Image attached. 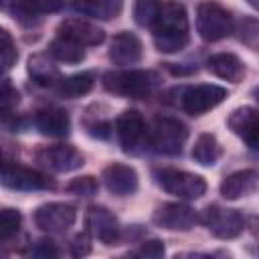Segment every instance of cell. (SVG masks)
Instances as JSON below:
<instances>
[{"instance_id":"cell-1","label":"cell","mask_w":259,"mask_h":259,"mask_svg":"<svg viewBox=\"0 0 259 259\" xmlns=\"http://www.w3.org/2000/svg\"><path fill=\"white\" fill-rule=\"evenodd\" d=\"M154 30V45L162 53L182 51L188 42V16L180 2H162L156 22L150 26Z\"/></svg>"},{"instance_id":"cell-2","label":"cell","mask_w":259,"mask_h":259,"mask_svg":"<svg viewBox=\"0 0 259 259\" xmlns=\"http://www.w3.org/2000/svg\"><path fill=\"white\" fill-rule=\"evenodd\" d=\"M160 83V77L154 71L132 69V71H115L103 77V87L109 93L121 97H146L150 95Z\"/></svg>"},{"instance_id":"cell-3","label":"cell","mask_w":259,"mask_h":259,"mask_svg":"<svg viewBox=\"0 0 259 259\" xmlns=\"http://www.w3.org/2000/svg\"><path fill=\"white\" fill-rule=\"evenodd\" d=\"M188 138V130L182 121L172 119V117H158L154 119L148 142L154 152L166 154V156H176L182 152V146Z\"/></svg>"},{"instance_id":"cell-4","label":"cell","mask_w":259,"mask_h":259,"mask_svg":"<svg viewBox=\"0 0 259 259\" xmlns=\"http://www.w3.org/2000/svg\"><path fill=\"white\" fill-rule=\"evenodd\" d=\"M196 30L200 38L214 42L231 34L233 30V18L231 14L217 2L204 0L196 8Z\"/></svg>"},{"instance_id":"cell-5","label":"cell","mask_w":259,"mask_h":259,"mask_svg":"<svg viewBox=\"0 0 259 259\" xmlns=\"http://www.w3.org/2000/svg\"><path fill=\"white\" fill-rule=\"evenodd\" d=\"M202 223L219 239H235L245 231V217L237 208L210 204L202 212Z\"/></svg>"},{"instance_id":"cell-6","label":"cell","mask_w":259,"mask_h":259,"mask_svg":"<svg viewBox=\"0 0 259 259\" xmlns=\"http://www.w3.org/2000/svg\"><path fill=\"white\" fill-rule=\"evenodd\" d=\"M158 182L168 194H174L178 198H188V200L200 198L206 190L204 178L186 170H172V168L162 170L158 172Z\"/></svg>"},{"instance_id":"cell-7","label":"cell","mask_w":259,"mask_h":259,"mask_svg":"<svg viewBox=\"0 0 259 259\" xmlns=\"http://www.w3.org/2000/svg\"><path fill=\"white\" fill-rule=\"evenodd\" d=\"M227 97V89L219 85H194L188 87L182 95V109L190 115H202L223 103Z\"/></svg>"},{"instance_id":"cell-8","label":"cell","mask_w":259,"mask_h":259,"mask_svg":"<svg viewBox=\"0 0 259 259\" xmlns=\"http://www.w3.org/2000/svg\"><path fill=\"white\" fill-rule=\"evenodd\" d=\"M75 219H77L75 206L65 204V202H47V204H40L34 210L36 227L47 231V233L67 231L69 227H73Z\"/></svg>"},{"instance_id":"cell-9","label":"cell","mask_w":259,"mask_h":259,"mask_svg":"<svg viewBox=\"0 0 259 259\" xmlns=\"http://www.w3.org/2000/svg\"><path fill=\"white\" fill-rule=\"evenodd\" d=\"M36 160L42 162L47 168L55 172H73L83 166V156L75 146L69 144H55L45 146L36 152Z\"/></svg>"},{"instance_id":"cell-10","label":"cell","mask_w":259,"mask_h":259,"mask_svg":"<svg viewBox=\"0 0 259 259\" xmlns=\"http://www.w3.org/2000/svg\"><path fill=\"white\" fill-rule=\"evenodd\" d=\"M2 182L4 186L12 190H47L53 188V180L32 168L20 166V164H8L2 170Z\"/></svg>"},{"instance_id":"cell-11","label":"cell","mask_w":259,"mask_h":259,"mask_svg":"<svg viewBox=\"0 0 259 259\" xmlns=\"http://www.w3.org/2000/svg\"><path fill=\"white\" fill-rule=\"evenodd\" d=\"M152 221L162 227V229H170V231H190L198 217L196 212L186 206V204H180V202H164L160 204L156 210H154V217Z\"/></svg>"},{"instance_id":"cell-12","label":"cell","mask_w":259,"mask_h":259,"mask_svg":"<svg viewBox=\"0 0 259 259\" xmlns=\"http://www.w3.org/2000/svg\"><path fill=\"white\" fill-rule=\"evenodd\" d=\"M85 225L89 235L103 245H113L119 239V223L105 206H89L85 212Z\"/></svg>"},{"instance_id":"cell-13","label":"cell","mask_w":259,"mask_h":259,"mask_svg":"<svg viewBox=\"0 0 259 259\" xmlns=\"http://www.w3.org/2000/svg\"><path fill=\"white\" fill-rule=\"evenodd\" d=\"M101 178H103L107 190L117 196H130L138 190V172L127 164L113 162V164L105 166Z\"/></svg>"},{"instance_id":"cell-14","label":"cell","mask_w":259,"mask_h":259,"mask_svg":"<svg viewBox=\"0 0 259 259\" xmlns=\"http://www.w3.org/2000/svg\"><path fill=\"white\" fill-rule=\"evenodd\" d=\"M59 36H65V38H69L81 47H95V45L103 42L105 32L97 24H91L87 20L67 18L59 24Z\"/></svg>"},{"instance_id":"cell-15","label":"cell","mask_w":259,"mask_h":259,"mask_svg":"<svg viewBox=\"0 0 259 259\" xmlns=\"http://www.w3.org/2000/svg\"><path fill=\"white\" fill-rule=\"evenodd\" d=\"M227 125L231 127L233 134H237L239 138H243V142L255 150L259 144V123H257V109L251 105L239 107L235 111H231Z\"/></svg>"},{"instance_id":"cell-16","label":"cell","mask_w":259,"mask_h":259,"mask_svg":"<svg viewBox=\"0 0 259 259\" xmlns=\"http://www.w3.org/2000/svg\"><path fill=\"white\" fill-rule=\"evenodd\" d=\"M115 130H117V138L119 144L125 152L134 150L136 144L142 140L144 132H146V123L144 117L140 115V111L136 109H125L121 111V115L115 119Z\"/></svg>"},{"instance_id":"cell-17","label":"cell","mask_w":259,"mask_h":259,"mask_svg":"<svg viewBox=\"0 0 259 259\" xmlns=\"http://www.w3.org/2000/svg\"><path fill=\"white\" fill-rule=\"evenodd\" d=\"M109 59L115 65H136L142 59V42L132 32H119L109 45Z\"/></svg>"},{"instance_id":"cell-18","label":"cell","mask_w":259,"mask_h":259,"mask_svg":"<svg viewBox=\"0 0 259 259\" xmlns=\"http://www.w3.org/2000/svg\"><path fill=\"white\" fill-rule=\"evenodd\" d=\"M206 69L217 75L219 79L239 83L245 77V65L243 61L233 53H217L206 59Z\"/></svg>"},{"instance_id":"cell-19","label":"cell","mask_w":259,"mask_h":259,"mask_svg":"<svg viewBox=\"0 0 259 259\" xmlns=\"http://www.w3.org/2000/svg\"><path fill=\"white\" fill-rule=\"evenodd\" d=\"M34 125L38 127L40 134L45 136H51V138H63L69 134V127H71V121H69V115L65 109H59V107H47V109H40L34 117Z\"/></svg>"},{"instance_id":"cell-20","label":"cell","mask_w":259,"mask_h":259,"mask_svg":"<svg viewBox=\"0 0 259 259\" xmlns=\"http://www.w3.org/2000/svg\"><path fill=\"white\" fill-rule=\"evenodd\" d=\"M255 186H257V172L255 170H239V172L229 174L221 182V194L227 200H235L239 196L253 192Z\"/></svg>"},{"instance_id":"cell-21","label":"cell","mask_w":259,"mask_h":259,"mask_svg":"<svg viewBox=\"0 0 259 259\" xmlns=\"http://www.w3.org/2000/svg\"><path fill=\"white\" fill-rule=\"evenodd\" d=\"M73 8L91 18L111 20V18L119 16V12L123 8V0H75Z\"/></svg>"},{"instance_id":"cell-22","label":"cell","mask_w":259,"mask_h":259,"mask_svg":"<svg viewBox=\"0 0 259 259\" xmlns=\"http://www.w3.org/2000/svg\"><path fill=\"white\" fill-rule=\"evenodd\" d=\"M221 154H223L221 144L217 142V138L212 134H200L192 146V158L200 166H214L219 162Z\"/></svg>"},{"instance_id":"cell-23","label":"cell","mask_w":259,"mask_h":259,"mask_svg":"<svg viewBox=\"0 0 259 259\" xmlns=\"http://www.w3.org/2000/svg\"><path fill=\"white\" fill-rule=\"evenodd\" d=\"M49 53H51V57H55L61 63H81L85 59L83 47L65 36H57L55 40H51Z\"/></svg>"},{"instance_id":"cell-24","label":"cell","mask_w":259,"mask_h":259,"mask_svg":"<svg viewBox=\"0 0 259 259\" xmlns=\"http://www.w3.org/2000/svg\"><path fill=\"white\" fill-rule=\"evenodd\" d=\"M91 87H93V77L89 73H79V75H71V77L57 81V91L69 99H75V97L89 93Z\"/></svg>"},{"instance_id":"cell-25","label":"cell","mask_w":259,"mask_h":259,"mask_svg":"<svg viewBox=\"0 0 259 259\" xmlns=\"http://www.w3.org/2000/svg\"><path fill=\"white\" fill-rule=\"evenodd\" d=\"M28 73L38 85H55L59 81V69L45 57V55H34L28 61Z\"/></svg>"},{"instance_id":"cell-26","label":"cell","mask_w":259,"mask_h":259,"mask_svg":"<svg viewBox=\"0 0 259 259\" xmlns=\"http://www.w3.org/2000/svg\"><path fill=\"white\" fill-rule=\"evenodd\" d=\"M63 4H65V0H12L14 12L26 14V16L57 12L63 8Z\"/></svg>"},{"instance_id":"cell-27","label":"cell","mask_w":259,"mask_h":259,"mask_svg":"<svg viewBox=\"0 0 259 259\" xmlns=\"http://www.w3.org/2000/svg\"><path fill=\"white\" fill-rule=\"evenodd\" d=\"M162 0H136L134 2V20L140 26H152L160 14Z\"/></svg>"},{"instance_id":"cell-28","label":"cell","mask_w":259,"mask_h":259,"mask_svg":"<svg viewBox=\"0 0 259 259\" xmlns=\"http://www.w3.org/2000/svg\"><path fill=\"white\" fill-rule=\"evenodd\" d=\"M22 223V214L16 208H0V243L10 241Z\"/></svg>"},{"instance_id":"cell-29","label":"cell","mask_w":259,"mask_h":259,"mask_svg":"<svg viewBox=\"0 0 259 259\" xmlns=\"http://www.w3.org/2000/svg\"><path fill=\"white\" fill-rule=\"evenodd\" d=\"M18 105V91L10 85V81L6 79L0 85V119H6L12 115L14 107Z\"/></svg>"},{"instance_id":"cell-30","label":"cell","mask_w":259,"mask_h":259,"mask_svg":"<svg viewBox=\"0 0 259 259\" xmlns=\"http://www.w3.org/2000/svg\"><path fill=\"white\" fill-rule=\"evenodd\" d=\"M67 190L77 196H93L97 192V180L93 176H81L67 184Z\"/></svg>"},{"instance_id":"cell-31","label":"cell","mask_w":259,"mask_h":259,"mask_svg":"<svg viewBox=\"0 0 259 259\" xmlns=\"http://www.w3.org/2000/svg\"><path fill=\"white\" fill-rule=\"evenodd\" d=\"M138 255H142V257H150V259L162 257V255H164V245H162V241H158V239L146 241V243L138 249Z\"/></svg>"},{"instance_id":"cell-32","label":"cell","mask_w":259,"mask_h":259,"mask_svg":"<svg viewBox=\"0 0 259 259\" xmlns=\"http://www.w3.org/2000/svg\"><path fill=\"white\" fill-rule=\"evenodd\" d=\"M0 57H6L10 63L16 59V53H14V45H12V36L6 28L0 26Z\"/></svg>"},{"instance_id":"cell-33","label":"cell","mask_w":259,"mask_h":259,"mask_svg":"<svg viewBox=\"0 0 259 259\" xmlns=\"http://www.w3.org/2000/svg\"><path fill=\"white\" fill-rule=\"evenodd\" d=\"M71 251H73V255H77V257L87 255V253L91 251V245H89L87 235H77V237L73 239V243H71Z\"/></svg>"},{"instance_id":"cell-34","label":"cell","mask_w":259,"mask_h":259,"mask_svg":"<svg viewBox=\"0 0 259 259\" xmlns=\"http://www.w3.org/2000/svg\"><path fill=\"white\" fill-rule=\"evenodd\" d=\"M34 255H40V257H53V255H57V249H55V245H53V241H38V245H36V249H34Z\"/></svg>"},{"instance_id":"cell-35","label":"cell","mask_w":259,"mask_h":259,"mask_svg":"<svg viewBox=\"0 0 259 259\" xmlns=\"http://www.w3.org/2000/svg\"><path fill=\"white\" fill-rule=\"evenodd\" d=\"M6 162H8V160H6V152H4V146L0 144V168H4V166H8Z\"/></svg>"},{"instance_id":"cell-36","label":"cell","mask_w":259,"mask_h":259,"mask_svg":"<svg viewBox=\"0 0 259 259\" xmlns=\"http://www.w3.org/2000/svg\"><path fill=\"white\" fill-rule=\"evenodd\" d=\"M247 2H249L253 8H257V6H259V2H257V0H247Z\"/></svg>"},{"instance_id":"cell-37","label":"cell","mask_w":259,"mask_h":259,"mask_svg":"<svg viewBox=\"0 0 259 259\" xmlns=\"http://www.w3.org/2000/svg\"><path fill=\"white\" fill-rule=\"evenodd\" d=\"M0 6H2V0H0Z\"/></svg>"}]
</instances>
